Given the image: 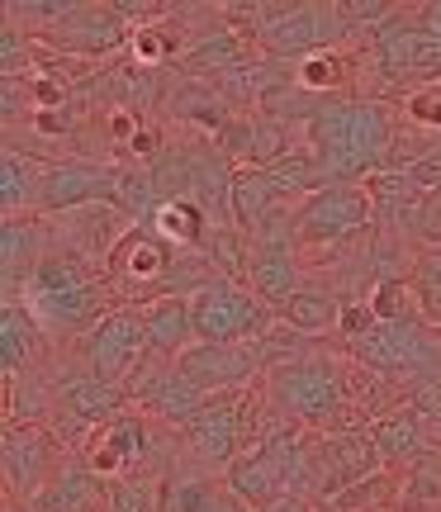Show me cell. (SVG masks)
<instances>
[{"label":"cell","mask_w":441,"mask_h":512,"mask_svg":"<svg viewBox=\"0 0 441 512\" xmlns=\"http://www.w3.org/2000/svg\"><path fill=\"white\" fill-rule=\"evenodd\" d=\"M304 133H309V152L323 166V181H356L394 157V114L380 100L337 95L309 110Z\"/></svg>","instance_id":"6da1fadb"},{"label":"cell","mask_w":441,"mask_h":512,"mask_svg":"<svg viewBox=\"0 0 441 512\" xmlns=\"http://www.w3.org/2000/svg\"><path fill=\"white\" fill-rule=\"evenodd\" d=\"M266 403L285 413L299 427H313V432H337V427H351L342 422L351 413V380L342 361H332L323 351H309L299 361H285L266 375Z\"/></svg>","instance_id":"7a4b0ae2"},{"label":"cell","mask_w":441,"mask_h":512,"mask_svg":"<svg viewBox=\"0 0 441 512\" xmlns=\"http://www.w3.org/2000/svg\"><path fill=\"white\" fill-rule=\"evenodd\" d=\"M19 290H24V304L38 313V323L53 337L57 332H86L105 313V299H110L105 280H95L86 271V261L72 252H43V261L29 271V280Z\"/></svg>","instance_id":"3957f363"},{"label":"cell","mask_w":441,"mask_h":512,"mask_svg":"<svg viewBox=\"0 0 441 512\" xmlns=\"http://www.w3.org/2000/svg\"><path fill=\"white\" fill-rule=\"evenodd\" d=\"M190 323L195 342H247L276 323V309L238 275H214L190 290Z\"/></svg>","instance_id":"277c9868"},{"label":"cell","mask_w":441,"mask_h":512,"mask_svg":"<svg viewBox=\"0 0 441 512\" xmlns=\"http://www.w3.org/2000/svg\"><path fill=\"white\" fill-rule=\"evenodd\" d=\"M375 223V204H370L366 185L351 181H323L313 195L299 200L290 233L299 247H342L356 242Z\"/></svg>","instance_id":"5b68a950"},{"label":"cell","mask_w":441,"mask_h":512,"mask_svg":"<svg viewBox=\"0 0 441 512\" xmlns=\"http://www.w3.org/2000/svg\"><path fill=\"white\" fill-rule=\"evenodd\" d=\"M247 394H252V384H247V389H219V394H209V399L176 427L195 465L223 475V470L242 456V413H247Z\"/></svg>","instance_id":"8992f818"},{"label":"cell","mask_w":441,"mask_h":512,"mask_svg":"<svg viewBox=\"0 0 441 512\" xmlns=\"http://www.w3.org/2000/svg\"><path fill=\"white\" fill-rule=\"evenodd\" d=\"M385 470V456L370 437V427H337L313 441V494L337 498L342 489L361 484L366 475Z\"/></svg>","instance_id":"52a82bcc"},{"label":"cell","mask_w":441,"mask_h":512,"mask_svg":"<svg viewBox=\"0 0 441 512\" xmlns=\"http://www.w3.org/2000/svg\"><path fill=\"white\" fill-rule=\"evenodd\" d=\"M81 356H86V370L124 384L133 375V366L147 356L143 309H105L91 328L81 332Z\"/></svg>","instance_id":"ba28073f"},{"label":"cell","mask_w":441,"mask_h":512,"mask_svg":"<svg viewBox=\"0 0 441 512\" xmlns=\"http://www.w3.org/2000/svg\"><path fill=\"white\" fill-rule=\"evenodd\" d=\"M176 366L200 384L204 394L247 389V384H257L261 375H266L257 337H247V342H190V347L176 356Z\"/></svg>","instance_id":"9c48e42d"},{"label":"cell","mask_w":441,"mask_h":512,"mask_svg":"<svg viewBox=\"0 0 441 512\" xmlns=\"http://www.w3.org/2000/svg\"><path fill=\"white\" fill-rule=\"evenodd\" d=\"M124 171L95 162H48L43 185H38V214H76L100 200H119Z\"/></svg>","instance_id":"30bf717a"},{"label":"cell","mask_w":441,"mask_h":512,"mask_svg":"<svg viewBox=\"0 0 441 512\" xmlns=\"http://www.w3.org/2000/svg\"><path fill=\"white\" fill-rule=\"evenodd\" d=\"M380 72L394 81H437L441 76V38L423 19H385L375 29Z\"/></svg>","instance_id":"8fae6325"},{"label":"cell","mask_w":441,"mask_h":512,"mask_svg":"<svg viewBox=\"0 0 441 512\" xmlns=\"http://www.w3.org/2000/svg\"><path fill=\"white\" fill-rule=\"evenodd\" d=\"M147 451H152L147 418H143V413H133V408L114 413L110 422H100L91 437L81 441V456H86V465H91L105 484H110V479L133 475V470H143Z\"/></svg>","instance_id":"7c38bea8"},{"label":"cell","mask_w":441,"mask_h":512,"mask_svg":"<svg viewBox=\"0 0 441 512\" xmlns=\"http://www.w3.org/2000/svg\"><path fill=\"white\" fill-rule=\"evenodd\" d=\"M62 470L57 437L43 422H5V489L15 498H34Z\"/></svg>","instance_id":"4fadbf2b"},{"label":"cell","mask_w":441,"mask_h":512,"mask_svg":"<svg viewBox=\"0 0 441 512\" xmlns=\"http://www.w3.org/2000/svg\"><path fill=\"white\" fill-rule=\"evenodd\" d=\"M129 384L119 380H105V375H95V370H81L72 380H57V427L67 422V432L86 441L100 427V422H110L114 413H124V403H129Z\"/></svg>","instance_id":"5bb4252c"},{"label":"cell","mask_w":441,"mask_h":512,"mask_svg":"<svg viewBox=\"0 0 441 512\" xmlns=\"http://www.w3.org/2000/svg\"><path fill=\"white\" fill-rule=\"evenodd\" d=\"M129 38H133L129 19L119 15L110 0H91V5H81L72 19H62L43 43L67 57L95 62V57H110V53H119V48H129Z\"/></svg>","instance_id":"9a60e30c"},{"label":"cell","mask_w":441,"mask_h":512,"mask_svg":"<svg viewBox=\"0 0 441 512\" xmlns=\"http://www.w3.org/2000/svg\"><path fill=\"white\" fill-rule=\"evenodd\" d=\"M171 247H176V242H166L157 228H129V233L105 252V261H110L114 280H124L133 294L152 290V285H157V294H171V285H166V275L176 266Z\"/></svg>","instance_id":"2e32d148"},{"label":"cell","mask_w":441,"mask_h":512,"mask_svg":"<svg viewBox=\"0 0 441 512\" xmlns=\"http://www.w3.org/2000/svg\"><path fill=\"white\" fill-rule=\"evenodd\" d=\"M247 285L271 304L280 309L294 290H304V280H299V256H294V238L285 233H271V223H261L257 233H252V247H247Z\"/></svg>","instance_id":"e0dca14e"},{"label":"cell","mask_w":441,"mask_h":512,"mask_svg":"<svg viewBox=\"0 0 441 512\" xmlns=\"http://www.w3.org/2000/svg\"><path fill=\"white\" fill-rule=\"evenodd\" d=\"M337 24H347L342 10H323L313 0H294L290 10H280L261 24V43L276 57H304L313 48H332Z\"/></svg>","instance_id":"ac0fdd59"},{"label":"cell","mask_w":441,"mask_h":512,"mask_svg":"<svg viewBox=\"0 0 441 512\" xmlns=\"http://www.w3.org/2000/svg\"><path fill=\"white\" fill-rule=\"evenodd\" d=\"M423 422L427 418L408 399L389 403V408H380V413L370 418V437H375V446H380V456H385L389 470H394V465L423 460V451H427V427Z\"/></svg>","instance_id":"d6986e66"},{"label":"cell","mask_w":441,"mask_h":512,"mask_svg":"<svg viewBox=\"0 0 441 512\" xmlns=\"http://www.w3.org/2000/svg\"><path fill=\"white\" fill-rule=\"evenodd\" d=\"M48 337L53 332L38 323V313L19 299V294H5V309H0V356H5V370H34L48 351Z\"/></svg>","instance_id":"ffe728a7"},{"label":"cell","mask_w":441,"mask_h":512,"mask_svg":"<svg viewBox=\"0 0 441 512\" xmlns=\"http://www.w3.org/2000/svg\"><path fill=\"white\" fill-rule=\"evenodd\" d=\"M143 304V328H147V351L157 356H181L195 342V323H190V294H152L138 299Z\"/></svg>","instance_id":"44dd1931"},{"label":"cell","mask_w":441,"mask_h":512,"mask_svg":"<svg viewBox=\"0 0 441 512\" xmlns=\"http://www.w3.org/2000/svg\"><path fill=\"white\" fill-rule=\"evenodd\" d=\"M100 484L105 479L95 475L91 465H62L34 498H29V512H95L100 508Z\"/></svg>","instance_id":"7402d4cb"},{"label":"cell","mask_w":441,"mask_h":512,"mask_svg":"<svg viewBox=\"0 0 441 512\" xmlns=\"http://www.w3.org/2000/svg\"><path fill=\"white\" fill-rule=\"evenodd\" d=\"M0 261H5V294H15L29 271L43 261V228L34 214H5L0 223Z\"/></svg>","instance_id":"603a6c76"},{"label":"cell","mask_w":441,"mask_h":512,"mask_svg":"<svg viewBox=\"0 0 441 512\" xmlns=\"http://www.w3.org/2000/svg\"><path fill=\"white\" fill-rule=\"evenodd\" d=\"M152 228L162 233L166 242H176V247H204L209 242V209L200 200H190V195H166L157 209H152Z\"/></svg>","instance_id":"cb8c5ba5"},{"label":"cell","mask_w":441,"mask_h":512,"mask_svg":"<svg viewBox=\"0 0 441 512\" xmlns=\"http://www.w3.org/2000/svg\"><path fill=\"white\" fill-rule=\"evenodd\" d=\"M43 171H48V162H34L15 147H5V157H0V209L5 214H38Z\"/></svg>","instance_id":"d4e9b609"},{"label":"cell","mask_w":441,"mask_h":512,"mask_svg":"<svg viewBox=\"0 0 441 512\" xmlns=\"http://www.w3.org/2000/svg\"><path fill=\"white\" fill-rule=\"evenodd\" d=\"M280 195L271 176H266V166H252V171H233V223L247 228V233H257L261 223L271 219L280 209Z\"/></svg>","instance_id":"484cf974"},{"label":"cell","mask_w":441,"mask_h":512,"mask_svg":"<svg viewBox=\"0 0 441 512\" xmlns=\"http://www.w3.org/2000/svg\"><path fill=\"white\" fill-rule=\"evenodd\" d=\"M342 309H347V304H342L332 290H313V285H304V290H294L276 313L285 318V323H294V328H304V332L318 337V332H337Z\"/></svg>","instance_id":"4316f807"},{"label":"cell","mask_w":441,"mask_h":512,"mask_svg":"<svg viewBox=\"0 0 441 512\" xmlns=\"http://www.w3.org/2000/svg\"><path fill=\"white\" fill-rule=\"evenodd\" d=\"M347 81H351V67L337 48H313V53L294 57V86L299 91L337 95V91H347Z\"/></svg>","instance_id":"83f0119b"},{"label":"cell","mask_w":441,"mask_h":512,"mask_svg":"<svg viewBox=\"0 0 441 512\" xmlns=\"http://www.w3.org/2000/svg\"><path fill=\"white\" fill-rule=\"evenodd\" d=\"M223 494V479H214V470H176L162 484V512H204L214 498Z\"/></svg>","instance_id":"f1b7e54d"},{"label":"cell","mask_w":441,"mask_h":512,"mask_svg":"<svg viewBox=\"0 0 441 512\" xmlns=\"http://www.w3.org/2000/svg\"><path fill=\"white\" fill-rule=\"evenodd\" d=\"M176 62H181V72H190V76H223L242 62V43L233 34H204L200 43L185 48Z\"/></svg>","instance_id":"f546056e"},{"label":"cell","mask_w":441,"mask_h":512,"mask_svg":"<svg viewBox=\"0 0 441 512\" xmlns=\"http://www.w3.org/2000/svg\"><path fill=\"white\" fill-rule=\"evenodd\" d=\"M81 5H91V0H5V19L19 24L24 34L29 29H43V34H53L62 19H72Z\"/></svg>","instance_id":"4dcf8cb0"},{"label":"cell","mask_w":441,"mask_h":512,"mask_svg":"<svg viewBox=\"0 0 441 512\" xmlns=\"http://www.w3.org/2000/svg\"><path fill=\"white\" fill-rule=\"evenodd\" d=\"M257 347H261V361H266V375H271V370L285 366V361L309 356V351H313V332L294 328V323H285V318L276 313V323H271V328L257 337Z\"/></svg>","instance_id":"1f68e13d"},{"label":"cell","mask_w":441,"mask_h":512,"mask_svg":"<svg viewBox=\"0 0 441 512\" xmlns=\"http://www.w3.org/2000/svg\"><path fill=\"white\" fill-rule=\"evenodd\" d=\"M105 512H162V484H152V479L138 475V470L124 479H110Z\"/></svg>","instance_id":"d6a6232c"},{"label":"cell","mask_w":441,"mask_h":512,"mask_svg":"<svg viewBox=\"0 0 441 512\" xmlns=\"http://www.w3.org/2000/svg\"><path fill=\"white\" fill-rule=\"evenodd\" d=\"M366 304L375 309V318H423V309H418V290H413L408 275H385V280L370 290Z\"/></svg>","instance_id":"836d02e7"},{"label":"cell","mask_w":441,"mask_h":512,"mask_svg":"<svg viewBox=\"0 0 441 512\" xmlns=\"http://www.w3.org/2000/svg\"><path fill=\"white\" fill-rule=\"evenodd\" d=\"M399 110H404L408 124L437 128V133H441V76H437V81H418V86L399 100Z\"/></svg>","instance_id":"e575fe53"},{"label":"cell","mask_w":441,"mask_h":512,"mask_svg":"<svg viewBox=\"0 0 441 512\" xmlns=\"http://www.w3.org/2000/svg\"><path fill=\"white\" fill-rule=\"evenodd\" d=\"M129 53H133V62H143V67H157V62H166V57H176V38L166 34L162 24H138L133 29V38H129Z\"/></svg>","instance_id":"d590c367"},{"label":"cell","mask_w":441,"mask_h":512,"mask_svg":"<svg viewBox=\"0 0 441 512\" xmlns=\"http://www.w3.org/2000/svg\"><path fill=\"white\" fill-rule=\"evenodd\" d=\"M337 10H342V19H361L370 29H380L389 19V0H337Z\"/></svg>","instance_id":"8d00e7d4"},{"label":"cell","mask_w":441,"mask_h":512,"mask_svg":"<svg viewBox=\"0 0 441 512\" xmlns=\"http://www.w3.org/2000/svg\"><path fill=\"white\" fill-rule=\"evenodd\" d=\"M110 5H114V10H119L124 19H138V24H147L152 15H162L166 0H110Z\"/></svg>","instance_id":"74e56055"},{"label":"cell","mask_w":441,"mask_h":512,"mask_svg":"<svg viewBox=\"0 0 441 512\" xmlns=\"http://www.w3.org/2000/svg\"><path fill=\"white\" fill-rule=\"evenodd\" d=\"M252 512H313V503L304 494H280V498H271V503H261V508H252Z\"/></svg>","instance_id":"f35d334b"},{"label":"cell","mask_w":441,"mask_h":512,"mask_svg":"<svg viewBox=\"0 0 441 512\" xmlns=\"http://www.w3.org/2000/svg\"><path fill=\"white\" fill-rule=\"evenodd\" d=\"M418 309L432 328H441V290H418Z\"/></svg>","instance_id":"ab89813d"},{"label":"cell","mask_w":441,"mask_h":512,"mask_svg":"<svg viewBox=\"0 0 441 512\" xmlns=\"http://www.w3.org/2000/svg\"><path fill=\"white\" fill-rule=\"evenodd\" d=\"M204 512H252V503H242V498L233 494L228 484H223V494L214 498V503H209V508H204Z\"/></svg>","instance_id":"60d3db41"},{"label":"cell","mask_w":441,"mask_h":512,"mask_svg":"<svg viewBox=\"0 0 441 512\" xmlns=\"http://www.w3.org/2000/svg\"><path fill=\"white\" fill-rule=\"evenodd\" d=\"M423 24H427V29H432V34L441 38V0H432V5H427V10H423Z\"/></svg>","instance_id":"b9f144b4"},{"label":"cell","mask_w":441,"mask_h":512,"mask_svg":"<svg viewBox=\"0 0 441 512\" xmlns=\"http://www.w3.org/2000/svg\"><path fill=\"white\" fill-rule=\"evenodd\" d=\"M5 512H15V503H5Z\"/></svg>","instance_id":"7bdbcfd3"},{"label":"cell","mask_w":441,"mask_h":512,"mask_svg":"<svg viewBox=\"0 0 441 512\" xmlns=\"http://www.w3.org/2000/svg\"><path fill=\"white\" fill-rule=\"evenodd\" d=\"M437 337H441V328H437Z\"/></svg>","instance_id":"ee69618b"}]
</instances>
